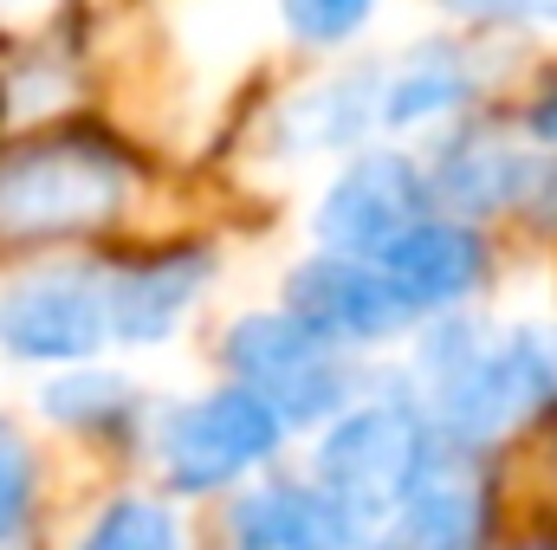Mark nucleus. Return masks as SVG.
<instances>
[{
  "label": "nucleus",
  "mask_w": 557,
  "mask_h": 550,
  "mask_svg": "<svg viewBox=\"0 0 557 550\" xmlns=\"http://www.w3.org/2000/svg\"><path fill=\"white\" fill-rule=\"evenodd\" d=\"M201 260H149L137 273H124L111 285V337L124 343H156L175 330V317L195 304L201 291Z\"/></svg>",
  "instance_id": "f8f14e48"
},
{
  "label": "nucleus",
  "mask_w": 557,
  "mask_h": 550,
  "mask_svg": "<svg viewBox=\"0 0 557 550\" xmlns=\"http://www.w3.org/2000/svg\"><path fill=\"white\" fill-rule=\"evenodd\" d=\"M78 550H182V532L169 518V505H149V499H124L111 505Z\"/></svg>",
  "instance_id": "dca6fc26"
},
{
  "label": "nucleus",
  "mask_w": 557,
  "mask_h": 550,
  "mask_svg": "<svg viewBox=\"0 0 557 550\" xmlns=\"http://www.w3.org/2000/svg\"><path fill=\"white\" fill-rule=\"evenodd\" d=\"M383 278L403 291L409 311H434V304H454L473 278H480V247L460 234V227H441V221H416L409 234H396L383 253H376Z\"/></svg>",
  "instance_id": "9d476101"
},
{
  "label": "nucleus",
  "mask_w": 557,
  "mask_h": 550,
  "mask_svg": "<svg viewBox=\"0 0 557 550\" xmlns=\"http://www.w3.org/2000/svg\"><path fill=\"white\" fill-rule=\"evenodd\" d=\"M467 98V72L454 52H416L389 85H383V124H421L441 117Z\"/></svg>",
  "instance_id": "2eb2a0df"
},
{
  "label": "nucleus",
  "mask_w": 557,
  "mask_h": 550,
  "mask_svg": "<svg viewBox=\"0 0 557 550\" xmlns=\"http://www.w3.org/2000/svg\"><path fill=\"white\" fill-rule=\"evenodd\" d=\"M421 208V175L403 155H363L337 175V188L318 208V234L350 253V260H376L396 234L416 227Z\"/></svg>",
  "instance_id": "0eeeda50"
},
{
  "label": "nucleus",
  "mask_w": 557,
  "mask_h": 550,
  "mask_svg": "<svg viewBox=\"0 0 557 550\" xmlns=\"http://www.w3.org/2000/svg\"><path fill=\"white\" fill-rule=\"evenodd\" d=\"M111 337V285L91 273H46L0 304V343L26 363H78Z\"/></svg>",
  "instance_id": "39448f33"
},
{
  "label": "nucleus",
  "mask_w": 557,
  "mask_h": 550,
  "mask_svg": "<svg viewBox=\"0 0 557 550\" xmlns=\"http://www.w3.org/2000/svg\"><path fill=\"white\" fill-rule=\"evenodd\" d=\"M26 505H33V460H26L20 434L0 427V545L26 525Z\"/></svg>",
  "instance_id": "6ab92c4d"
},
{
  "label": "nucleus",
  "mask_w": 557,
  "mask_h": 550,
  "mask_svg": "<svg viewBox=\"0 0 557 550\" xmlns=\"http://www.w3.org/2000/svg\"><path fill=\"white\" fill-rule=\"evenodd\" d=\"M39 409L52 414V421L91 427V421H111V414L131 409V383L124 376H65V383H46Z\"/></svg>",
  "instance_id": "f3484780"
},
{
  "label": "nucleus",
  "mask_w": 557,
  "mask_h": 550,
  "mask_svg": "<svg viewBox=\"0 0 557 550\" xmlns=\"http://www.w3.org/2000/svg\"><path fill=\"white\" fill-rule=\"evenodd\" d=\"M480 545V486L454 466H428L416 492L396 505V532L383 550H473Z\"/></svg>",
  "instance_id": "9b49d317"
},
{
  "label": "nucleus",
  "mask_w": 557,
  "mask_h": 550,
  "mask_svg": "<svg viewBox=\"0 0 557 550\" xmlns=\"http://www.w3.org/2000/svg\"><path fill=\"white\" fill-rule=\"evenodd\" d=\"M240 538L253 550H370L363 518L331 499V492H305V486H273L253 492L240 505Z\"/></svg>",
  "instance_id": "1a4fd4ad"
},
{
  "label": "nucleus",
  "mask_w": 557,
  "mask_h": 550,
  "mask_svg": "<svg viewBox=\"0 0 557 550\" xmlns=\"http://www.w3.org/2000/svg\"><path fill=\"white\" fill-rule=\"evenodd\" d=\"M454 7L480 20H552L557 26V0H454Z\"/></svg>",
  "instance_id": "aec40b11"
},
{
  "label": "nucleus",
  "mask_w": 557,
  "mask_h": 550,
  "mask_svg": "<svg viewBox=\"0 0 557 550\" xmlns=\"http://www.w3.org/2000/svg\"><path fill=\"white\" fill-rule=\"evenodd\" d=\"M227 363L240 370V383L253 396H267L278 421H324L344 402V370L331 357V343L298 317V311H267V317H240L227 330Z\"/></svg>",
  "instance_id": "7ed1b4c3"
},
{
  "label": "nucleus",
  "mask_w": 557,
  "mask_h": 550,
  "mask_svg": "<svg viewBox=\"0 0 557 550\" xmlns=\"http://www.w3.org/2000/svg\"><path fill=\"white\" fill-rule=\"evenodd\" d=\"M370 7L376 0H285V26L311 46H337L370 20Z\"/></svg>",
  "instance_id": "a211bd4d"
},
{
  "label": "nucleus",
  "mask_w": 557,
  "mask_h": 550,
  "mask_svg": "<svg viewBox=\"0 0 557 550\" xmlns=\"http://www.w3.org/2000/svg\"><path fill=\"white\" fill-rule=\"evenodd\" d=\"M532 175H539L532 155L499 149V142H467V149L447 155V168L434 175V188H441L447 208H460V214H486V208L519 201V195L532 188Z\"/></svg>",
  "instance_id": "4468645a"
},
{
  "label": "nucleus",
  "mask_w": 557,
  "mask_h": 550,
  "mask_svg": "<svg viewBox=\"0 0 557 550\" xmlns=\"http://www.w3.org/2000/svg\"><path fill=\"white\" fill-rule=\"evenodd\" d=\"M318 473H324V492L344 499L357 518H376V512L403 505L416 492V479L428 473L421 421L396 402L344 414L318 447Z\"/></svg>",
  "instance_id": "f03ea898"
},
{
  "label": "nucleus",
  "mask_w": 557,
  "mask_h": 550,
  "mask_svg": "<svg viewBox=\"0 0 557 550\" xmlns=\"http://www.w3.org/2000/svg\"><path fill=\"white\" fill-rule=\"evenodd\" d=\"M124 175L98 142H39L0 162V240H59L91 234L117 214Z\"/></svg>",
  "instance_id": "f257e3e1"
},
{
  "label": "nucleus",
  "mask_w": 557,
  "mask_h": 550,
  "mask_svg": "<svg viewBox=\"0 0 557 550\" xmlns=\"http://www.w3.org/2000/svg\"><path fill=\"white\" fill-rule=\"evenodd\" d=\"M376 117H383V85H376V72H363V78H337V85L305 91V98L285 111L278 137L292 142V149H324V142L363 137Z\"/></svg>",
  "instance_id": "ddd939ff"
},
{
  "label": "nucleus",
  "mask_w": 557,
  "mask_h": 550,
  "mask_svg": "<svg viewBox=\"0 0 557 550\" xmlns=\"http://www.w3.org/2000/svg\"><path fill=\"white\" fill-rule=\"evenodd\" d=\"M532 130H539L545 142H557V104H545V111H539V124H532Z\"/></svg>",
  "instance_id": "412c9836"
},
{
  "label": "nucleus",
  "mask_w": 557,
  "mask_h": 550,
  "mask_svg": "<svg viewBox=\"0 0 557 550\" xmlns=\"http://www.w3.org/2000/svg\"><path fill=\"white\" fill-rule=\"evenodd\" d=\"M292 311L318 330V337H389L403 330L416 311L403 304V291L383 278V266L370 260H350V253H331V260H311L292 273Z\"/></svg>",
  "instance_id": "6e6552de"
},
{
  "label": "nucleus",
  "mask_w": 557,
  "mask_h": 550,
  "mask_svg": "<svg viewBox=\"0 0 557 550\" xmlns=\"http://www.w3.org/2000/svg\"><path fill=\"white\" fill-rule=\"evenodd\" d=\"M278 409L253 389H221L208 402H188V409L169 421L162 434V460H169V479L182 492H208V486H227L240 479L247 466H260L278 447Z\"/></svg>",
  "instance_id": "20e7f679"
},
{
  "label": "nucleus",
  "mask_w": 557,
  "mask_h": 550,
  "mask_svg": "<svg viewBox=\"0 0 557 550\" xmlns=\"http://www.w3.org/2000/svg\"><path fill=\"white\" fill-rule=\"evenodd\" d=\"M552 383H557L552 350L539 337H519V343L480 350L467 370H454L447 383H434V402H441V421L460 440H493V434H506L519 414L532 409Z\"/></svg>",
  "instance_id": "423d86ee"
}]
</instances>
